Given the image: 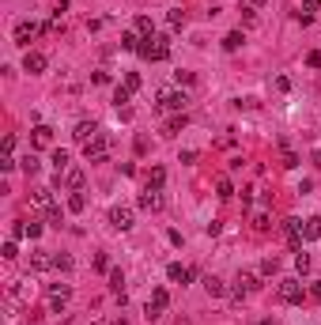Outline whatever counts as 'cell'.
Here are the masks:
<instances>
[{"label":"cell","mask_w":321,"mask_h":325,"mask_svg":"<svg viewBox=\"0 0 321 325\" xmlns=\"http://www.w3.org/2000/svg\"><path fill=\"white\" fill-rule=\"evenodd\" d=\"M204 291H208L212 299H219V295H227V284H223L219 276H208V280H204Z\"/></svg>","instance_id":"obj_20"},{"label":"cell","mask_w":321,"mask_h":325,"mask_svg":"<svg viewBox=\"0 0 321 325\" xmlns=\"http://www.w3.org/2000/svg\"><path fill=\"white\" fill-rule=\"evenodd\" d=\"M216 197H219V200H231V197H235V185H231V178H227V174L216 178Z\"/></svg>","instance_id":"obj_21"},{"label":"cell","mask_w":321,"mask_h":325,"mask_svg":"<svg viewBox=\"0 0 321 325\" xmlns=\"http://www.w3.org/2000/svg\"><path fill=\"white\" fill-rule=\"evenodd\" d=\"M321 12V0H303V15H314Z\"/></svg>","instance_id":"obj_38"},{"label":"cell","mask_w":321,"mask_h":325,"mask_svg":"<svg viewBox=\"0 0 321 325\" xmlns=\"http://www.w3.org/2000/svg\"><path fill=\"white\" fill-rule=\"evenodd\" d=\"M68 12V0H57V4H53V19H61Z\"/></svg>","instance_id":"obj_44"},{"label":"cell","mask_w":321,"mask_h":325,"mask_svg":"<svg viewBox=\"0 0 321 325\" xmlns=\"http://www.w3.org/2000/svg\"><path fill=\"white\" fill-rule=\"evenodd\" d=\"M178 163H186V167H193V163H197V151H181V155H178Z\"/></svg>","instance_id":"obj_43"},{"label":"cell","mask_w":321,"mask_h":325,"mask_svg":"<svg viewBox=\"0 0 321 325\" xmlns=\"http://www.w3.org/2000/svg\"><path fill=\"white\" fill-rule=\"evenodd\" d=\"M132 31L140 34V38H155V23H151V15H136Z\"/></svg>","instance_id":"obj_18"},{"label":"cell","mask_w":321,"mask_h":325,"mask_svg":"<svg viewBox=\"0 0 321 325\" xmlns=\"http://www.w3.org/2000/svg\"><path fill=\"white\" fill-rule=\"evenodd\" d=\"M140 42H144V38L136 34V31H125V34H121V50H129V53L140 50Z\"/></svg>","instance_id":"obj_22"},{"label":"cell","mask_w":321,"mask_h":325,"mask_svg":"<svg viewBox=\"0 0 321 325\" xmlns=\"http://www.w3.org/2000/svg\"><path fill=\"white\" fill-rule=\"evenodd\" d=\"M31 136H34V148H50L53 144V129L50 125H34Z\"/></svg>","instance_id":"obj_17"},{"label":"cell","mask_w":321,"mask_h":325,"mask_svg":"<svg viewBox=\"0 0 321 325\" xmlns=\"http://www.w3.org/2000/svg\"><path fill=\"white\" fill-rule=\"evenodd\" d=\"M280 272V257L272 253V257H265V261H261V276H276Z\"/></svg>","instance_id":"obj_27"},{"label":"cell","mask_w":321,"mask_h":325,"mask_svg":"<svg viewBox=\"0 0 321 325\" xmlns=\"http://www.w3.org/2000/svg\"><path fill=\"white\" fill-rule=\"evenodd\" d=\"M144 57V61H167L170 57V38L167 34H155V38H144L140 42V50H136Z\"/></svg>","instance_id":"obj_1"},{"label":"cell","mask_w":321,"mask_h":325,"mask_svg":"<svg viewBox=\"0 0 321 325\" xmlns=\"http://www.w3.org/2000/svg\"><path fill=\"white\" fill-rule=\"evenodd\" d=\"M72 136H76V144H91V140L99 136V125H95V121H80V125L72 129Z\"/></svg>","instance_id":"obj_10"},{"label":"cell","mask_w":321,"mask_h":325,"mask_svg":"<svg viewBox=\"0 0 321 325\" xmlns=\"http://www.w3.org/2000/svg\"><path fill=\"white\" fill-rule=\"evenodd\" d=\"M163 181H167V170H163V167H151L148 170V189H163Z\"/></svg>","instance_id":"obj_24"},{"label":"cell","mask_w":321,"mask_h":325,"mask_svg":"<svg viewBox=\"0 0 321 325\" xmlns=\"http://www.w3.org/2000/svg\"><path fill=\"white\" fill-rule=\"evenodd\" d=\"M19 170H23L27 178H31V174H38V170H42V163H38V155H34V151H27V155L19 159Z\"/></svg>","instance_id":"obj_19"},{"label":"cell","mask_w":321,"mask_h":325,"mask_svg":"<svg viewBox=\"0 0 321 325\" xmlns=\"http://www.w3.org/2000/svg\"><path fill=\"white\" fill-rule=\"evenodd\" d=\"M167 307H170V291H167V288H155L144 314H148V321H155V318H163V310H167Z\"/></svg>","instance_id":"obj_4"},{"label":"cell","mask_w":321,"mask_h":325,"mask_svg":"<svg viewBox=\"0 0 321 325\" xmlns=\"http://www.w3.org/2000/svg\"><path fill=\"white\" fill-rule=\"evenodd\" d=\"M254 227H257V231H268V227H272V223H268V212H257V216H254Z\"/></svg>","instance_id":"obj_35"},{"label":"cell","mask_w":321,"mask_h":325,"mask_svg":"<svg viewBox=\"0 0 321 325\" xmlns=\"http://www.w3.org/2000/svg\"><path fill=\"white\" fill-rule=\"evenodd\" d=\"M27 238H31V242H34V238H42V223H27Z\"/></svg>","instance_id":"obj_41"},{"label":"cell","mask_w":321,"mask_h":325,"mask_svg":"<svg viewBox=\"0 0 321 325\" xmlns=\"http://www.w3.org/2000/svg\"><path fill=\"white\" fill-rule=\"evenodd\" d=\"M45 219H50L53 227H61L64 223V216H61V208H50V212H45Z\"/></svg>","instance_id":"obj_37"},{"label":"cell","mask_w":321,"mask_h":325,"mask_svg":"<svg viewBox=\"0 0 321 325\" xmlns=\"http://www.w3.org/2000/svg\"><path fill=\"white\" fill-rule=\"evenodd\" d=\"M12 238H27V223H23V219H15V223H12Z\"/></svg>","instance_id":"obj_39"},{"label":"cell","mask_w":321,"mask_h":325,"mask_svg":"<svg viewBox=\"0 0 321 325\" xmlns=\"http://www.w3.org/2000/svg\"><path fill=\"white\" fill-rule=\"evenodd\" d=\"M110 325H129V318H113Z\"/></svg>","instance_id":"obj_49"},{"label":"cell","mask_w":321,"mask_h":325,"mask_svg":"<svg viewBox=\"0 0 321 325\" xmlns=\"http://www.w3.org/2000/svg\"><path fill=\"white\" fill-rule=\"evenodd\" d=\"M23 72H31V76L45 72V53H38V50H27V57H23Z\"/></svg>","instance_id":"obj_9"},{"label":"cell","mask_w":321,"mask_h":325,"mask_svg":"<svg viewBox=\"0 0 321 325\" xmlns=\"http://www.w3.org/2000/svg\"><path fill=\"white\" fill-rule=\"evenodd\" d=\"M242 42H246V38H242V31H231L227 38H223V50L235 53V50H242Z\"/></svg>","instance_id":"obj_25"},{"label":"cell","mask_w":321,"mask_h":325,"mask_svg":"<svg viewBox=\"0 0 321 325\" xmlns=\"http://www.w3.org/2000/svg\"><path fill=\"white\" fill-rule=\"evenodd\" d=\"M83 208H87V197L83 193H72V197H68V212H83Z\"/></svg>","instance_id":"obj_30"},{"label":"cell","mask_w":321,"mask_h":325,"mask_svg":"<svg viewBox=\"0 0 321 325\" xmlns=\"http://www.w3.org/2000/svg\"><path fill=\"white\" fill-rule=\"evenodd\" d=\"M242 8H254L257 12V8H265V0H242Z\"/></svg>","instance_id":"obj_48"},{"label":"cell","mask_w":321,"mask_h":325,"mask_svg":"<svg viewBox=\"0 0 321 325\" xmlns=\"http://www.w3.org/2000/svg\"><path fill=\"white\" fill-rule=\"evenodd\" d=\"M83 155H87V163H102L106 155H110V136H106V132H99L91 144H83Z\"/></svg>","instance_id":"obj_3"},{"label":"cell","mask_w":321,"mask_h":325,"mask_svg":"<svg viewBox=\"0 0 321 325\" xmlns=\"http://www.w3.org/2000/svg\"><path fill=\"white\" fill-rule=\"evenodd\" d=\"M68 299H72V288H68V284H50V310L53 314H61L68 307Z\"/></svg>","instance_id":"obj_5"},{"label":"cell","mask_w":321,"mask_h":325,"mask_svg":"<svg viewBox=\"0 0 321 325\" xmlns=\"http://www.w3.org/2000/svg\"><path fill=\"white\" fill-rule=\"evenodd\" d=\"M136 204H140L144 212H159V208H163V193H159V189H148V185H144V193H140V200H136Z\"/></svg>","instance_id":"obj_7"},{"label":"cell","mask_w":321,"mask_h":325,"mask_svg":"<svg viewBox=\"0 0 321 325\" xmlns=\"http://www.w3.org/2000/svg\"><path fill=\"white\" fill-rule=\"evenodd\" d=\"M0 253H4V261H15V257H19V246H15V238L0 246Z\"/></svg>","instance_id":"obj_33"},{"label":"cell","mask_w":321,"mask_h":325,"mask_svg":"<svg viewBox=\"0 0 321 325\" xmlns=\"http://www.w3.org/2000/svg\"><path fill=\"white\" fill-rule=\"evenodd\" d=\"M95 269H99V272H106V269H110V261H106V253H95Z\"/></svg>","instance_id":"obj_42"},{"label":"cell","mask_w":321,"mask_h":325,"mask_svg":"<svg viewBox=\"0 0 321 325\" xmlns=\"http://www.w3.org/2000/svg\"><path fill=\"white\" fill-rule=\"evenodd\" d=\"M306 64H310V68H321V53H317V50L306 53Z\"/></svg>","instance_id":"obj_45"},{"label":"cell","mask_w":321,"mask_h":325,"mask_svg":"<svg viewBox=\"0 0 321 325\" xmlns=\"http://www.w3.org/2000/svg\"><path fill=\"white\" fill-rule=\"evenodd\" d=\"M170 27H174V31H178V27H186V12H181V8H170Z\"/></svg>","instance_id":"obj_32"},{"label":"cell","mask_w":321,"mask_h":325,"mask_svg":"<svg viewBox=\"0 0 321 325\" xmlns=\"http://www.w3.org/2000/svg\"><path fill=\"white\" fill-rule=\"evenodd\" d=\"M129 102H132V91L125 87V83H118V91H113V106H118V110H125Z\"/></svg>","instance_id":"obj_23"},{"label":"cell","mask_w":321,"mask_h":325,"mask_svg":"<svg viewBox=\"0 0 321 325\" xmlns=\"http://www.w3.org/2000/svg\"><path fill=\"white\" fill-rule=\"evenodd\" d=\"M186 106H189V95L186 91H159V106L155 110H174V113H186Z\"/></svg>","instance_id":"obj_2"},{"label":"cell","mask_w":321,"mask_h":325,"mask_svg":"<svg viewBox=\"0 0 321 325\" xmlns=\"http://www.w3.org/2000/svg\"><path fill=\"white\" fill-rule=\"evenodd\" d=\"M261 325H276V321H272V318H265V321H261Z\"/></svg>","instance_id":"obj_50"},{"label":"cell","mask_w":321,"mask_h":325,"mask_svg":"<svg viewBox=\"0 0 321 325\" xmlns=\"http://www.w3.org/2000/svg\"><path fill=\"white\" fill-rule=\"evenodd\" d=\"M280 167L295 170V167H299V155H295V151H287V148H284V163H280Z\"/></svg>","instance_id":"obj_34"},{"label":"cell","mask_w":321,"mask_h":325,"mask_svg":"<svg viewBox=\"0 0 321 325\" xmlns=\"http://www.w3.org/2000/svg\"><path fill=\"white\" fill-rule=\"evenodd\" d=\"M64 185L68 189H80L83 185V170H68V174H64Z\"/></svg>","instance_id":"obj_29"},{"label":"cell","mask_w":321,"mask_h":325,"mask_svg":"<svg viewBox=\"0 0 321 325\" xmlns=\"http://www.w3.org/2000/svg\"><path fill=\"white\" fill-rule=\"evenodd\" d=\"M38 31H42L38 23H27V19H23V23H15V42H19V45H31V38H34Z\"/></svg>","instance_id":"obj_11"},{"label":"cell","mask_w":321,"mask_h":325,"mask_svg":"<svg viewBox=\"0 0 321 325\" xmlns=\"http://www.w3.org/2000/svg\"><path fill=\"white\" fill-rule=\"evenodd\" d=\"M303 295H310L299 280H280V299L284 303H303Z\"/></svg>","instance_id":"obj_6"},{"label":"cell","mask_w":321,"mask_h":325,"mask_svg":"<svg viewBox=\"0 0 321 325\" xmlns=\"http://www.w3.org/2000/svg\"><path fill=\"white\" fill-rule=\"evenodd\" d=\"M31 269H34V272L53 269V253H50V250H34V253H31Z\"/></svg>","instance_id":"obj_13"},{"label":"cell","mask_w":321,"mask_h":325,"mask_svg":"<svg viewBox=\"0 0 321 325\" xmlns=\"http://www.w3.org/2000/svg\"><path fill=\"white\" fill-rule=\"evenodd\" d=\"M12 167H19V163L12 159V155H8V151H4V155H0V170H4V174H8V170H12Z\"/></svg>","instance_id":"obj_40"},{"label":"cell","mask_w":321,"mask_h":325,"mask_svg":"<svg viewBox=\"0 0 321 325\" xmlns=\"http://www.w3.org/2000/svg\"><path fill=\"white\" fill-rule=\"evenodd\" d=\"M186 125H189V118H186V113H174L170 121H163V136H178V132L186 129Z\"/></svg>","instance_id":"obj_15"},{"label":"cell","mask_w":321,"mask_h":325,"mask_svg":"<svg viewBox=\"0 0 321 325\" xmlns=\"http://www.w3.org/2000/svg\"><path fill=\"white\" fill-rule=\"evenodd\" d=\"M295 272H299V276H306V272H310V257H306L303 250L295 253Z\"/></svg>","instance_id":"obj_31"},{"label":"cell","mask_w":321,"mask_h":325,"mask_svg":"<svg viewBox=\"0 0 321 325\" xmlns=\"http://www.w3.org/2000/svg\"><path fill=\"white\" fill-rule=\"evenodd\" d=\"M50 163H53V167H57V174H64V170H68V151H64V148H57Z\"/></svg>","instance_id":"obj_28"},{"label":"cell","mask_w":321,"mask_h":325,"mask_svg":"<svg viewBox=\"0 0 321 325\" xmlns=\"http://www.w3.org/2000/svg\"><path fill=\"white\" fill-rule=\"evenodd\" d=\"M53 269H57V272H72V269H76V261H72L68 253H53Z\"/></svg>","instance_id":"obj_26"},{"label":"cell","mask_w":321,"mask_h":325,"mask_svg":"<svg viewBox=\"0 0 321 325\" xmlns=\"http://www.w3.org/2000/svg\"><path fill=\"white\" fill-rule=\"evenodd\" d=\"M303 238H306V242H317V238H321V219L317 216L303 219Z\"/></svg>","instance_id":"obj_16"},{"label":"cell","mask_w":321,"mask_h":325,"mask_svg":"<svg viewBox=\"0 0 321 325\" xmlns=\"http://www.w3.org/2000/svg\"><path fill=\"white\" fill-rule=\"evenodd\" d=\"M91 83H110V72H91Z\"/></svg>","instance_id":"obj_47"},{"label":"cell","mask_w":321,"mask_h":325,"mask_svg":"<svg viewBox=\"0 0 321 325\" xmlns=\"http://www.w3.org/2000/svg\"><path fill=\"white\" fill-rule=\"evenodd\" d=\"M31 204H34V208H42V212L57 208V204H53V189H34V193H31Z\"/></svg>","instance_id":"obj_12"},{"label":"cell","mask_w":321,"mask_h":325,"mask_svg":"<svg viewBox=\"0 0 321 325\" xmlns=\"http://www.w3.org/2000/svg\"><path fill=\"white\" fill-rule=\"evenodd\" d=\"M310 299H314V303H321V280H314V284H310Z\"/></svg>","instance_id":"obj_46"},{"label":"cell","mask_w":321,"mask_h":325,"mask_svg":"<svg viewBox=\"0 0 321 325\" xmlns=\"http://www.w3.org/2000/svg\"><path fill=\"white\" fill-rule=\"evenodd\" d=\"M167 276H170L174 284H189V280H193V276H197V272H193V269H186V265H178V261H174V265H167Z\"/></svg>","instance_id":"obj_14"},{"label":"cell","mask_w":321,"mask_h":325,"mask_svg":"<svg viewBox=\"0 0 321 325\" xmlns=\"http://www.w3.org/2000/svg\"><path fill=\"white\" fill-rule=\"evenodd\" d=\"M110 227L113 231H132V208H113L110 212Z\"/></svg>","instance_id":"obj_8"},{"label":"cell","mask_w":321,"mask_h":325,"mask_svg":"<svg viewBox=\"0 0 321 325\" xmlns=\"http://www.w3.org/2000/svg\"><path fill=\"white\" fill-rule=\"evenodd\" d=\"M125 87H129V91H140V72H129V76H125Z\"/></svg>","instance_id":"obj_36"}]
</instances>
